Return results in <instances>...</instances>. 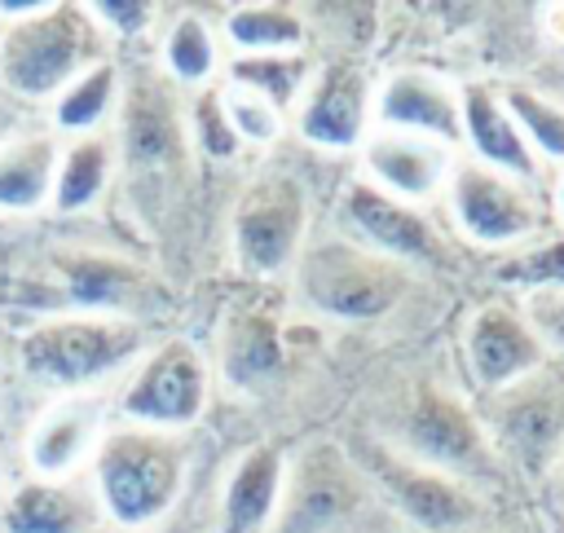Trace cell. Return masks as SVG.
Segmentation results:
<instances>
[{
	"label": "cell",
	"mask_w": 564,
	"mask_h": 533,
	"mask_svg": "<svg viewBox=\"0 0 564 533\" xmlns=\"http://www.w3.org/2000/svg\"><path fill=\"white\" fill-rule=\"evenodd\" d=\"M273 533H405V524L348 449L313 440L286 463Z\"/></svg>",
	"instance_id": "obj_1"
},
{
	"label": "cell",
	"mask_w": 564,
	"mask_h": 533,
	"mask_svg": "<svg viewBox=\"0 0 564 533\" xmlns=\"http://www.w3.org/2000/svg\"><path fill=\"white\" fill-rule=\"evenodd\" d=\"M185 463L189 449L176 432H154V427H119L97 440L93 454V493L101 511L128 529L159 520L181 485H185Z\"/></svg>",
	"instance_id": "obj_2"
},
{
	"label": "cell",
	"mask_w": 564,
	"mask_h": 533,
	"mask_svg": "<svg viewBox=\"0 0 564 533\" xmlns=\"http://www.w3.org/2000/svg\"><path fill=\"white\" fill-rule=\"evenodd\" d=\"M97 57V22L84 4H40L0 31V84L18 97L62 93Z\"/></svg>",
	"instance_id": "obj_3"
},
{
	"label": "cell",
	"mask_w": 564,
	"mask_h": 533,
	"mask_svg": "<svg viewBox=\"0 0 564 533\" xmlns=\"http://www.w3.org/2000/svg\"><path fill=\"white\" fill-rule=\"evenodd\" d=\"M300 295L335 322H375L405 295V273L357 242L330 238L300 255Z\"/></svg>",
	"instance_id": "obj_4"
},
{
	"label": "cell",
	"mask_w": 564,
	"mask_h": 533,
	"mask_svg": "<svg viewBox=\"0 0 564 533\" xmlns=\"http://www.w3.org/2000/svg\"><path fill=\"white\" fill-rule=\"evenodd\" d=\"M141 344V330L123 317H48L18 344L22 370L40 383L84 388L119 370Z\"/></svg>",
	"instance_id": "obj_5"
},
{
	"label": "cell",
	"mask_w": 564,
	"mask_h": 533,
	"mask_svg": "<svg viewBox=\"0 0 564 533\" xmlns=\"http://www.w3.org/2000/svg\"><path fill=\"white\" fill-rule=\"evenodd\" d=\"M357 467L375 480L392 515L414 533H463L480 520V498L467 489V480L432 471L388 445H366Z\"/></svg>",
	"instance_id": "obj_6"
},
{
	"label": "cell",
	"mask_w": 564,
	"mask_h": 533,
	"mask_svg": "<svg viewBox=\"0 0 564 533\" xmlns=\"http://www.w3.org/2000/svg\"><path fill=\"white\" fill-rule=\"evenodd\" d=\"M401 440H405V449H401L405 458H414L432 471H445L454 480L494 476V449H489L485 427L476 423V414L463 401H454L441 388L414 392L405 423H401Z\"/></svg>",
	"instance_id": "obj_7"
},
{
	"label": "cell",
	"mask_w": 564,
	"mask_h": 533,
	"mask_svg": "<svg viewBox=\"0 0 564 533\" xmlns=\"http://www.w3.org/2000/svg\"><path fill=\"white\" fill-rule=\"evenodd\" d=\"M207 405V366L185 339L159 344L119 396V410L137 427L176 432L189 427Z\"/></svg>",
	"instance_id": "obj_8"
},
{
	"label": "cell",
	"mask_w": 564,
	"mask_h": 533,
	"mask_svg": "<svg viewBox=\"0 0 564 533\" xmlns=\"http://www.w3.org/2000/svg\"><path fill=\"white\" fill-rule=\"evenodd\" d=\"M304 185L291 172H269L260 176L238 211H234V247L242 269L251 273H282L300 255V233H304Z\"/></svg>",
	"instance_id": "obj_9"
},
{
	"label": "cell",
	"mask_w": 564,
	"mask_h": 533,
	"mask_svg": "<svg viewBox=\"0 0 564 533\" xmlns=\"http://www.w3.org/2000/svg\"><path fill=\"white\" fill-rule=\"evenodd\" d=\"M449 211H454L458 229L480 247L524 242L542 225V211L524 194V185L498 167H485V163H454L449 167Z\"/></svg>",
	"instance_id": "obj_10"
},
{
	"label": "cell",
	"mask_w": 564,
	"mask_h": 533,
	"mask_svg": "<svg viewBox=\"0 0 564 533\" xmlns=\"http://www.w3.org/2000/svg\"><path fill=\"white\" fill-rule=\"evenodd\" d=\"M498 445L529 471L546 467L564 445V370H533L494 401Z\"/></svg>",
	"instance_id": "obj_11"
},
{
	"label": "cell",
	"mask_w": 564,
	"mask_h": 533,
	"mask_svg": "<svg viewBox=\"0 0 564 533\" xmlns=\"http://www.w3.org/2000/svg\"><path fill=\"white\" fill-rule=\"evenodd\" d=\"M339 211L348 220V229L357 238H366V251L383 255V260H405V264H432L441 260V238L427 225V216L383 189H375L370 181H348L339 189Z\"/></svg>",
	"instance_id": "obj_12"
},
{
	"label": "cell",
	"mask_w": 564,
	"mask_h": 533,
	"mask_svg": "<svg viewBox=\"0 0 564 533\" xmlns=\"http://www.w3.org/2000/svg\"><path fill=\"white\" fill-rule=\"evenodd\" d=\"M370 110H375V97H370L366 70L352 62H335L308 84V97L295 123L304 141L326 145V150H348L366 137Z\"/></svg>",
	"instance_id": "obj_13"
},
{
	"label": "cell",
	"mask_w": 564,
	"mask_h": 533,
	"mask_svg": "<svg viewBox=\"0 0 564 533\" xmlns=\"http://www.w3.org/2000/svg\"><path fill=\"white\" fill-rule=\"evenodd\" d=\"M375 115L392 132H419L441 145L463 137V110L454 84H445L432 70H397L383 79L375 97Z\"/></svg>",
	"instance_id": "obj_14"
},
{
	"label": "cell",
	"mask_w": 564,
	"mask_h": 533,
	"mask_svg": "<svg viewBox=\"0 0 564 533\" xmlns=\"http://www.w3.org/2000/svg\"><path fill=\"white\" fill-rule=\"evenodd\" d=\"M449 145L432 141V137H419V132H375L366 141V172H370V185L401 198V203H414V198H427L441 189L445 172H449Z\"/></svg>",
	"instance_id": "obj_15"
},
{
	"label": "cell",
	"mask_w": 564,
	"mask_h": 533,
	"mask_svg": "<svg viewBox=\"0 0 564 533\" xmlns=\"http://www.w3.org/2000/svg\"><path fill=\"white\" fill-rule=\"evenodd\" d=\"M542 357V339L507 304H485L467 322V366L485 388H507L533 374Z\"/></svg>",
	"instance_id": "obj_16"
},
{
	"label": "cell",
	"mask_w": 564,
	"mask_h": 533,
	"mask_svg": "<svg viewBox=\"0 0 564 533\" xmlns=\"http://www.w3.org/2000/svg\"><path fill=\"white\" fill-rule=\"evenodd\" d=\"M286 458L273 445H251L220 489V533H264L278 515Z\"/></svg>",
	"instance_id": "obj_17"
},
{
	"label": "cell",
	"mask_w": 564,
	"mask_h": 533,
	"mask_svg": "<svg viewBox=\"0 0 564 533\" xmlns=\"http://www.w3.org/2000/svg\"><path fill=\"white\" fill-rule=\"evenodd\" d=\"M101 520L93 489L70 480H26L4 502V533H88Z\"/></svg>",
	"instance_id": "obj_18"
},
{
	"label": "cell",
	"mask_w": 564,
	"mask_h": 533,
	"mask_svg": "<svg viewBox=\"0 0 564 533\" xmlns=\"http://www.w3.org/2000/svg\"><path fill=\"white\" fill-rule=\"evenodd\" d=\"M458 110H463V137L471 141L476 163L498 167V172H507L516 181L538 176V154L520 137V128H516V119H511V110L502 106L498 93H489L480 84L463 88L458 93Z\"/></svg>",
	"instance_id": "obj_19"
},
{
	"label": "cell",
	"mask_w": 564,
	"mask_h": 533,
	"mask_svg": "<svg viewBox=\"0 0 564 533\" xmlns=\"http://www.w3.org/2000/svg\"><path fill=\"white\" fill-rule=\"evenodd\" d=\"M185 132L172 106V88L159 79H137L123 101V154L137 167H167L181 159Z\"/></svg>",
	"instance_id": "obj_20"
},
{
	"label": "cell",
	"mask_w": 564,
	"mask_h": 533,
	"mask_svg": "<svg viewBox=\"0 0 564 533\" xmlns=\"http://www.w3.org/2000/svg\"><path fill=\"white\" fill-rule=\"evenodd\" d=\"M97 427H101V405L70 396L53 410H44V418L35 423L31 440H26V458L35 467L40 480H57L66 476L93 445H97Z\"/></svg>",
	"instance_id": "obj_21"
},
{
	"label": "cell",
	"mask_w": 564,
	"mask_h": 533,
	"mask_svg": "<svg viewBox=\"0 0 564 533\" xmlns=\"http://www.w3.org/2000/svg\"><path fill=\"white\" fill-rule=\"evenodd\" d=\"M286 348L278 335V322L269 313L242 308L225 322V339H220V370L234 388H264L282 374Z\"/></svg>",
	"instance_id": "obj_22"
},
{
	"label": "cell",
	"mask_w": 564,
	"mask_h": 533,
	"mask_svg": "<svg viewBox=\"0 0 564 533\" xmlns=\"http://www.w3.org/2000/svg\"><path fill=\"white\" fill-rule=\"evenodd\" d=\"M57 176V141L53 137H22L0 150V207L4 211H35L53 198Z\"/></svg>",
	"instance_id": "obj_23"
},
{
	"label": "cell",
	"mask_w": 564,
	"mask_h": 533,
	"mask_svg": "<svg viewBox=\"0 0 564 533\" xmlns=\"http://www.w3.org/2000/svg\"><path fill=\"white\" fill-rule=\"evenodd\" d=\"M57 264L66 278V295L79 308H123L145 286L141 269H132L115 255H62Z\"/></svg>",
	"instance_id": "obj_24"
},
{
	"label": "cell",
	"mask_w": 564,
	"mask_h": 533,
	"mask_svg": "<svg viewBox=\"0 0 564 533\" xmlns=\"http://www.w3.org/2000/svg\"><path fill=\"white\" fill-rule=\"evenodd\" d=\"M110 176V141L97 132L75 137L62 159H57V176H53V207L57 211H79L88 207Z\"/></svg>",
	"instance_id": "obj_25"
},
{
	"label": "cell",
	"mask_w": 564,
	"mask_h": 533,
	"mask_svg": "<svg viewBox=\"0 0 564 533\" xmlns=\"http://www.w3.org/2000/svg\"><path fill=\"white\" fill-rule=\"evenodd\" d=\"M225 35L242 53H300L304 18L291 4H238L225 18Z\"/></svg>",
	"instance_id": "obj_26"
},
{
	"label": "cell",
	"mask_w": 564,
	"mask_h": 533,
	"mask_svg": "<svg viewBox=\"0 0 564 533\" xmlns=\"http://www.w3.org/2000/svg\"><path fill=\"white\" fill-rule=\"evenodd\" d=\"M229 84L286 110L304 84V57L300 53H242L238 62H229Z\"/></svg>",
	"instance_id": "obj_27"
},
{
	"label": "cell",
	"mask_w": 564,
	"mask_h": 533,
	"mask_svg": "<svg viewBox=\"0 0 564 533\" xmlns=\"http://www.w3.org/2000/svg\"><path fill=\"white\" fill-rule=\"evenodd\" d=\"M163 66L181 84H203L216 70V40L198 13H176L163 40Z\"/></svg>",
	"instance_id": "obj_28"
},
{
	"label": "cell",
	"mask_w": 564,
	"mask_h": 533,
	"mask_svg": "<svg viewBox=\"0 0 564 533\" xmlns=\"http://www.w3.org/2000/svg\"><path fill=\"white\" fill-rule=\"evenodd\" d=\"M115 84H119V70H115L110 62H93L84 75H75V79L57 93V128H70V132L93 128V123L110 110Z\"/></svg>",
	"instance_id": "obj_29"
},
{
	"label": "cell",
	"mask_w": 564,
	"mask_h": 533,
	"mask_svg": "<svg viewBox=\"0 0 564 533\" xmlns=\"http://www.w3.org/2000/svg\"><path fill=\"white\" fill-rule=\"evenodd\" d=\"M502 106L511 110V119H516L520 137L529 141V150H542L551 159H564V110L555 101H546V97H538L529 88H511L502 97Z\"/></svg>",
	"instance_id": "obj_30"
},
{
	"label": "cell",
	"mask_w": 564,
	"mask_h": 533,
	"mask_svg": "<svg viewBox=\"0 0 564 533\" xmlns=\"http://www.w3.org/2000/svg\"><path fill=\"white\" fill-rule=\"evenodd\" d=\"M220 101H225V115H229V128L238 141H273L282 132V110L238 84L220 88Z\"/></svg>",
	"instance_id": "obj_31"
},
{
	"label": "cell",
	"mask_w": 564,
	"mask_h": 533,
	"mask_svg": "<svg viewBox=\"0 0 564 533\" xmlns=\"http://www.w3.org/2000/svg\"><path fill=\"white\" fill-rule=\"evenodd\" d=\"M502 282H524V286H560L564 282V238L555 242H542L516 260H507L498 269Z\"/></svg>",
	"instance_id": "obj_32"
},
{
	"label": "cell",
	"mask_w": 564,
	"mask_h": 533,
	"mask_svg": "<svg viewBox=\"0 0 564 533\" xmlns=\"http://www.w3.org/2000/svg\"><path fill=\"white\" fill-rule=\"evenodd\" d=\"M194 137H198V150H207L212 159H234L238 154L242 141L229 128V115H225L220 93H203L194 101Z\"/></svg>",
	"instance_id": "obj_33"
},
{
	"label": "cell",
	"mask_w": 564,
	"mask_h": 533,
	"mask_svg": "<svg viewBox=\"0 0 564 533\" xmlns=\"http://www.w3.org/2000/svg\"><path fill=\"white\" fill-rule=\"evenodd\" d=\"M88 13L97 26H110L115 35H141L150 26V18L159 13V4H150V0H97V4H88Z\"/></svg>",
	"instance_id": "obj_34"
},
{
	"label": "cell",
	"mask_w": 564,
	"mask_h": 533,
	"mask_svg": "<svg viewBox=\"0 0 564 533\" xmlns=\"http://www.w3.org/2000/svg\"><path fill=\"white\" fill-rule=\"evenodd\" d=\"M555 203H560V216H564V176H560V189H555Z\"/></svg>",
	"instance_id": "obj_35"
}]
</instances>
